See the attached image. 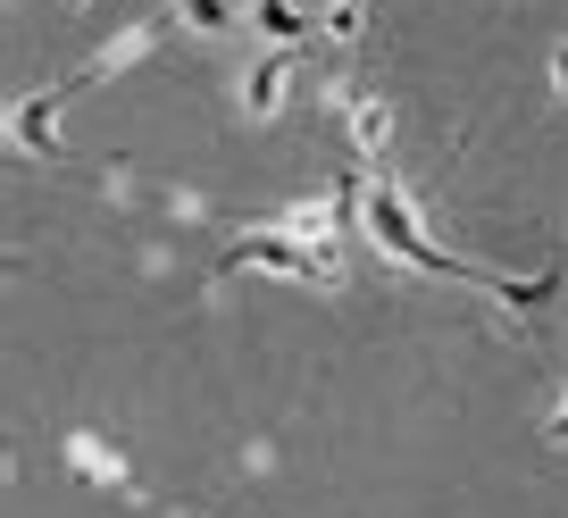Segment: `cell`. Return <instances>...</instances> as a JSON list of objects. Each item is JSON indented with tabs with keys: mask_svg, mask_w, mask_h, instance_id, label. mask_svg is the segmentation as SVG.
<instances>
[{
	"mask_svg": "<svg viewBox=\"0 0 568 518\" xmlns=\"http://www.w3.org/2000/svg\"><path fill=\"white\" fill-rule=\"evenodd\" d=\"M75 84H51V92H26L18 109H9V143L26 151V160H59V101H68Z\"/></svg>",
	"mask_w": 568,
	"mask_h": 518,
	"instance_id": "obj_4",
	"label": "cell"
},
{
	"mask_svg": "<svg viewBox=\"0 0 568 518\" xmlns=\"http://www.w3.org/2000/svg\"><path fill=\"white\" fill-rule=\"evenodd\" d=\"M359 26H368V0H335V9H318L326 42H359Z\"/></svg>",
	"mask_w": 568,
	"mask_h": 518,
	"instance_id": "obj_10",
	"label": "cell"
},
{
	"mask_svg": "<svg viewBox=\"0 0 568 518\" xmlns=\"http://www.w3.org/2000/svg\"><path fill=\"white\" fill-rule=\"evenodd\" d=\"M544 435H551V444H568V394H560V402H551V418H544Z\"/></svg>",
	"mask_w": 568,
	"mask_h": 518,
	"instance_id": "obj_11",
	"label": "cell"
},
{
	"mask_svg": "<svg viewBox=\"0 0 568 518\" xmlns=\"http://www.w3.org/2000/svg\"><path fill=\"white\" fill-rule=\"evenodd\" d=\"M551 92H560V101H568V42H560V51H551Z\"/></svg>",
	"mask_w": 568,
	"mask_h": 518,
	"instance_id": "obj_12",
	"label": "cell"
},
{
	"mask_svg": "<svg viewBox=\"0 0 568 518\" xmlns=\"http://www.w3.org/2000/svg\"><path fill=\"white\" fill-rule=\"evenodd\" d=\"M335 109H343V143H352L359 160H376V151L393 143V109L376 101V92H359V84H335Z\"/></svg>",
	"mask_w": 568,
	"mask_h": 518,
	"instance_id": "obj_5",
	"label": "cell"
},
{
	"mask_svg": "<svg viewBox=\"0 0 568 518\" xmlns=\"http://www.w3.org/2000/svg\"><path fill=\"white\" fill-rule=\"evenodd\" d=\"M168 18H176L184 34L217 42V34H234V26H251V0H168Z\"/></svg>",
	"mask_w": 568,
	"mask_h": 518,
	"instance_id": "obj_7",
	"label": "cell"
},
{
	"mask_svg": "<svg viewBox=\"0 0 568 518\" xmlns=\"http://www.w3.org/2000/svg\"><path fill=\"white\" fill-rule=\"evenodd\" d=\"M234 268H267V276H293V285H343V251L302 243V234H284V226H251L217 260V276H234Z\"/></svg>",
	"mask_w": 568,
	"mask_h": 518,
	"instance_id": "obj_2",
	"label": "cell"
},
{
	"mask_svg": "<svg viewBox=\"0 0 568 518\" xmlns=\"http://www.w3.org/2000/svg\"><path fill=\"white\" fill-rule=\"evenodd\" d=\"M68 468H75L84 485H118V494H125V451L101 444V435H84V427L68 435Z\"/></svg>",
	"mask_w": 568,
	"mask_h": 518,
	"instance_id": "obj_9",
	"label": "cell"
},
{
	"mask_svg": "<svg viewBox=\"0 0 568 518\" xmlns=\"http://www.w3.org/2000/svg\"><path fill=\"white\" fill-rule=\"evenodd\" d=\"M251 26H260L276 51H302V42L318 34V18H310L302 0H251Z\"/></svg>",
	"mask_w": 568,
	"mask_h": 518,
	"instance_id": "obj_8",
	"label": "cell"
},
{
	"mask_svg": "<svg viewBox=\"0 0 568 518\" xmlns=\"http://www.w3.org/2000/svg\"><path fill=\"white\" fill-rule=\"evenodd\" d=\"M234 101H243L251 125L284 118V101H293V51H260L243 75H234Z\"/></svg>",
	"mask_w": 568,
	"mask_h": 518,
	"instance_id": "obj_3",
	"label": "cell"
},
{
	"mask_svg": "<svg viewBox=\"0 0 568 518\" xmlns=\"http://www.w3.org/2000/svg\"><path fill=\"white\" fill-rule=\"evenodd\" d=\"M151 51H160V26H125V34H109L101 51L84 59V75H68V84L84 92L92 75H125V68H134V59H151Z\"/></svg>",
	"mask_w": 568,
	"mask_h": 518,
	"instance_id": "obj_6",
	"label": "cell"
},
{
	"mask_svg": "<svg viewBox=\"0 0 568 518\" xmlns=\"http://www.w3.org/2000/svg\"><path fill=\"white\" fill-rule=\"evenodd\" d=\"M359 234H368L385 260H402V268L444 276V285H485L494 302H510V309L551 302V276H485V268H468V260H452V251L418 226V201H409L393 176H359Z\"/></svg>",
	"mask_w": 568,
	"mask_h": 518,
	"instance_id": "obj_1",
	"label": "cell"
}]
</instances>
